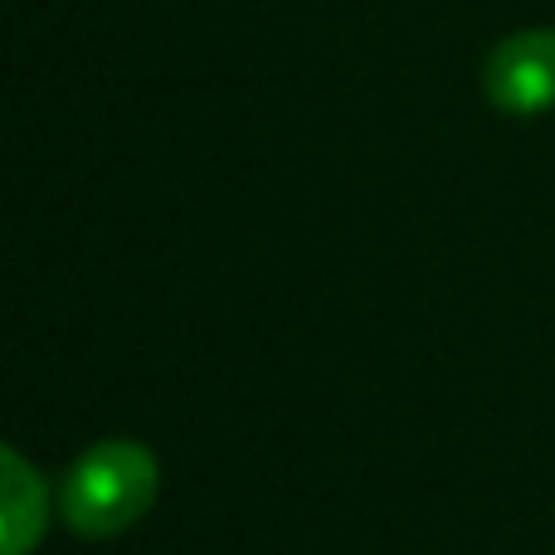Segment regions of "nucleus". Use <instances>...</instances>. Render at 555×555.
<instances>
[{
	"label": "nucleus",
	"mask_w": 555,
	"mask_h": 555,
	"mask_svg": "<svg viewBox=\"0 0 555 555\" xmlns=\"http://www.w3.org/2000/svg\"><path fill=\"white\" fill-rule=\"evenodd\" d=\"M162 492V463L137 439H98L59 482V517L74 537L107 541L132 531Z\"/></svg>",
	"instance_id": "nucleus-1"
},
{
	"label": "nucleus",
	"mask_w": 555,
	"mask_h": 555,
	"mask_svg": "<svg viewBox=\"0 0 555 555\" xmlns=\"http://www.w3.org/2000/svg\"><path fill=\"white\" fill-rule=\"evenodd\" d=\"M488 103L507 117H541L555 107V29H517L482 64Z\"/></svg>",
	"instance_id": "nucleus-2"
},
{
	"label": "nucleus",
	"mask_w": 555,
	"mask_h": 555,
	"mask_svg": "<svg viewBox=\"0 0 555 555\" xmlns=\"http://www.w3.org/2000/svg\"><path fill=\"white\" fill-rule=\"evenodd\" d=\"M0 463H5V482H0V537H5V555H29L44 541V521H49L44 478L29 468L15 443H5Z\"/></svg>",
	"instance_id": "nucleus-3"
}]
</instances>
